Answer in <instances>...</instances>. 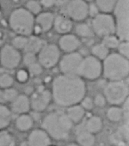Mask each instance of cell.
<instances>
[{
    "mask_svg": "<svg viewBox=\"0 0 129 146\" xmlns=\"http://www.w3.org/2000/svg\"><path fill=\"white\" fill-rule=\"evenodd\" d=\"M86 84L79 76L60 74L52 83V100L58 106L69 108L79 104L86 96Z\"/></svg>",
    "mask_w": 129,
    "mask_h": 146,
    "instance_id": "6da1fadb",
    "label": "cell"
},
{
    "mask_svg": "<svg viewBox=\"0 0 129 146\" xmlns=\"http://www.w3.org/2000/svg\"><path fill=\"white\" fill-rule=\"evenodd\" d=\"M41 126V129L46 131L51 139L63 141L69 137L73 124L66 113L53 111L43 118Z\"/></svg>",
    "mask_w": 129,
    "mask_h": 146,
    "instance_id": "7a4b0ae2",
    "label": "cell"
},
{
    "mask_svg": "<svg viewBox=\"0 0 129 146\" xmlns=\"http://www.w3.org/2000/svg\"><path fill=\"white\" fill-rule=\"evenodd\" d=\"M102 75L109 82L124 81L129 75V61L117 52L109 53L103 60Z\"/></svg>",
    "mask_w": 129,
    "mask_h": 146,
    "instance_id": "3957f363",
    "label": "cell"
},
{
    "mask_svg": "<svg viewBox=\"0 0 129 146\" xmlns=\"http://www.w3.org/2000/svg\"><path fill=\"white\" fill-rule=\"evenodd\" d=\"M9 24L17 35L28 37L34 32L35 16L25 8H17L11 12L9 18Z\"/></svg>",
    "mask_w": 129,
    "mask_h": 146,
    "instance_id": "277c9868",
    "label": "cell"
},
{
    "mask_svg": "<svg viewBox=\"0 0 129 146\" xmlns=\"http://www.w3.org/2000/svg\"><path fill=\"white\" fill-rule=\"evenodd\" d=\"M115 35L120 41L129 40V0H118L113 11Z\"/></svg>",
    "mask_w": 129,
    "mask_h": 146,
    "instance_id": "5b68a950",
    "label": "cell"
},
{
    "mask_svg": "<svg viewBox=\"0 0 129 146\" xmlns=\"http://www.w3.org/2000/svg\"><path fill=\"white\" fill-rule=\"evenodd\" d=\"M128 86L124 81L108 82L104 88L103 96L112 106L122 105L128 99Z\"/></svg>",
    "mask_w": 129,
    "mask_h": 146,
    "instance_id": "8992f818",
    "label": "cell"
},
{
    "mask_svg": "<svg viewBox=\"0 0 129 146\" xmlns=\"http://www.w3.org/2000/svg\"><path fill=\"white\" fill-rule=\"evenodd\" d=\"M91 29L95 35L102 38L115 35V23L113 16L108 13H98L92 19Z\"/></svg>",
    "mask_w": 129,
    "mask_h": 146,
    "instance_id": "52a82bcc",
    "label": "cell"
},
{
    "mask_svg": "<svg viewBox=\"0 0 129 146\" xmlns=\"http://www.w3.org/2000/svg\"><path fill=\"white\" fill-rule=\"evenodd\" d=\"M102 75V61L94 56H87L83 58L81 62L78 76L83 79L96 80Z\"/></svg>",
    "mask_w": 129,
    "mask_h": 146,
    "instance_id": "ba28073f",
    "label": "cell"
},
{
    "mask_svg": "<svg viewBox=\"0 0 129 146\" xmlns=\"http://www.w3.org/2000/svg\"><path fill=\"white\" fill-rule=\"evenodd\" d=\"M83 56L78 52L66 53L59 61V67L61 74L67 76H78L79 67L83 60Z\"/></svg>",
    "mask_w": 129,
    "mask_h": 146,
    "instance_id": "9c48e42d",
    "label": "cell"
},
{
    "mask_svg": "<svg viewBox=\"0 0 129 146\" xmlns=\"http://www.w3.org/2000/svg\"><path fill=\"white\" fill-rule=\"evenodd\" d=\"M61 58L60 50L55 44H46L37 54V62L42 68L51 69L59 64Z\"/></svg>",
    "mask_w": 129,
    "mask_h": 146,
    "instance_id": "30bf717a",
    "label": "cell"
},
{
    "mask_svg": "<svg viewBox=\"0 0 129 146\" xmlns=\"http://www.w3.org/2000/svg\"><path fill=\"white\" fill-rule=\"evenodd\" d=\"M63 9L64 15L72 21L82 22L89 17V4L84 0H70Z\"/></svg>",
    "mask_w": 129,
    "mask_h": 146,
    "instance_id": "8fae6325",
    "label": "cell"
},
{
    "mask_svg": "<svg viewBox=\"0 0 129 146\" xmlns=\"http://www.w3.org/2000/svg\"><path fill=\"white\" fill-rule=\"evenodd\" d=\"M22 57L20 51L11 45H5L0 50V64L5 69H16L20 64Z\"/></svg>",
    "mask_w": 129,
    "mask_h": 146,
    "instance_id": "7c38bea8",
    "label": "cell"
},
{
    "mask_svg": "<svg viewBox=\"0 0 129 146\" xmlns=\"http://www.w3.org/2000/svg\"><path fill=\"white\" fill-rule=\"evenodd\" d=\"M51 101V91L45 88H41L34 91L29 97L30 108L36 113H41L45 111L49 106Z\"/></svg>",
    "mask_w": 129,
    "mask_h": 146,
    "instance_id": "4fadbf2b",
    "label": "cell"
},
{
    "mask_svg": "<svg viewBox=\"0 0 129 146\" xmlns=\"http://www.w3.org/2000/svg\"><path fill=\"white\" fill-rule=\"evenodd\" d=\"M81 41L80 39L73 34H66L62 35L59 40V48L66 53L74 52L80 47Z\"/></svg>",
    "mask_w": 129,
    "mask_h": 146,
    "instance_id": "5bb4252c",
    "label": "cell"
},
{
    "mask_svg": "<svg viewBox=\"0 0 129 146\" xmlns=\"http://www.w3.org/2000/svg\"><path fill=\"white\" fill-rule=\"evenodd\" d=\"M55 16L52 12H41L35 18V28L34 32L45 33L49 31L53 25Z\"/></svg>",
    "mask_w": 129,
    "mask_h": 146,
    "instance_id": "9a60e30c",
    "label": "cell"
},
{
    "mask_svg": "<svg viewBox=\"0 0 129 146\" xmlns=\"http://www.w3.org/2000/svg\"><path fill=\"white\" fill-rule=\"evenodd\" d=\"M27 143L29 146H49L51 138L42 129H35L29 133Z\"/></svg>",
    "mask_w": 129,
    "mask_h": 146,
    "instance_id": "2e32d148",
    "label": "cell"
},
{
    "mask_svg": "<svg viewBox=\"0 0 129 146\" xmlns=\"http://www.w3.org/2000/svg\"><path fill=\"white\" fill-rule=\"evenodd\" d=\"M11 111L16 114L21 115L28 113L31 109L29 97L26 95H18L17 98L11 103Z\"/></svg>",
    "mask_w": 129,
    "mask_h": 146,
    "instance_id": "e0dca14e",
    "label": "cell"
},
{
    "mask_svg": "<svg viewBox=\"0 0 129 146\" xmlns=\"http://www.w3.org/2000/svg\"><path fill=\"white\" fill-rule=\"evenodd\" d=\"M53 28L58 34L64 35L69 34L72 31L73 28V23L66 15H58L54 17Z\"/></svg>",
    "mask_w": 129,
    "mask_h": 146,
    "instance_id": "ac0fdd59",
    "label": "cell"
},
{
    "mask_svg": "<svg viewBox=\"0 0 129 146\" xmlns=\"http://www.w3.org/2000/svg\"><path fill=\"white\" fill-rule=\"evenodd\" d=\"M47 43L41 38L38 36H29L28 37V41L26 46L24 48L25 52H30L34 54H38V52L41 50V48Z\"/></svg>",
    "mask_w": 129,
    "mask_h": 146,
    "instance_id": "d6986e66",
    "label": "cell"
},
{
    "mask_svg": "<svg viewBox=\"0 0 129 146\" xmlns=\"http://www.w3.org/2000/svg\"><path fill=\"white\" fill-rule=\"evenodd\" d=\"M66 113L72 124H78L84 117L85 110L81 107L80 104H77L67 108Z\"/></svg>",
    "mask_w": 129,
    "mask_h": 146,
    "instance_id": "ffe728a7",
    "label": "cell"
},
{
    "mask_svg": "<svg viewBox=\"0 0 129 146\" xmlns=\"http://www.w3.org/2000/svg\"><path fill=\"white\" fill-rule=\"evenodd\" d=\"M16 127L20 131H29L34 125V119L31 115L25 113L18 115L16 119Z\"/></svg>",
    "mask_w": 129,
    "mask_h": 146,
    "instance_id": "44dd1931",
    "label": "cell"
},
{
    "mask_svg": "<svg viewBox=\"0 0 129 146\" xmlns=\"http://www.w3.org/2000/svg\"><path fill=\"white\" fill-rule=\"evenodd\" d=\"M12 113L5 104H0V131L5 130L11 123Z\"/></svg>",
    "mask_w": 129,
    "mask_h": 146,
    "instance_id": "7402d4cb",
    "label": "cell"
},
{
    "mask_svg": "<svg viewBox=\"0 0 129 146\" xmlns=\"http://www.w3.org/2000/svg\"><path fill=\"white\" fill-rule=\"evenodd\" d=\"M96 143L95 135L87 131L85 129L78 132L77 143L79 146H94Z\"/></svg>",
    "mask_w": 129,
    "mask_h": 146,
    "instance_id": "603a6c76",
    "label": "cell"
},
{
    "mask_svg": "<svg viewBox=\"0 0 129 146\" xmlns=\"http://www.w3.org/2000/svg\"><path fill=\"white\" fill-rule=\"evenodd\" d=\"M102 120L100 117L92 116L87 120L85 124V130L95 135L96 133H98L102 131Z\"/></svg>",
    "mask_w": 129,
    "mask_h": 146,
    "instance_id": "cb8c5ba5",
    "label": "cell"
},
{
    "mask_svg": "<svg viewBox=\"0 0 129 146\" xmlns=\"http://www.w3.org/2000/svg\"><path fill=\"white\" fill-rule=\"evenodd\" d=\"M76 31V35L78 38H83V39H90L95 36V34L91 29V26L88 25L87 23H80L76 26L75 29Z\"/></svg>",
    "mask_w": 129,
    "mask_h": 146,
    "instance_id": "d4e9b609",
    "label": "cell"
},
{
    "mask_svg": "<svg viewBox=\"0 0 129 146\" xmlns=\"http://www.w3.org/2000/svg\"><path fill=\"white\" fill-rule=\"evenodd\" d=\"M95 5L101 13L110 14L113 12L118 0H95Z\"/></svg>",
    "mask_w": 129,
    "mask_h": 146,
    "instance_id": "484cf974",
    "label": "cell"
},
{
    "mask_svg": "<svg viewBox=\"0 0 129 146\" xmlns=\"http://www.w3.org/2000/svg\"><path fill=\"white\" fill-rule=\"evenodd\" d=\"M124 117L123 110L120 107L111 106L107 111V118L111 122H119Z\"/></svg>",
    "mask_w": 129,
    "mask_h": 146,
    "instance_id": "4316f807",
    "label": "cell"
},
{
    "mask_svg": "<svg viewBox=\"0 0 129 146\" xmlns=\"http://www.w3.org/2000/svg\"><path fill=\"white\" fill-rule=\"evenodd\" d=\"M91 52H92V56H94L100 61L104 60L110 53L109 50L102 43H98L94 45L91 48Z\"/></svg>",
    "mask_w": 129,
    "mask_h": 146,
    "instance_id": "83f0119b",
    "label": "cell"
},
{
    "mask_svg": "<svg viewBox=\"0 0 129 146\" xmlns=\"http://www.w3.org/2000/svg\"><path fill=\"white\" fill-rule=\"evenodd\" d=\"M0 146H16L15 137L10 131H0Z\"/></svg>",
    "mask_w": 129,
    "mask_h": 146,
    "instance_id": "f1b7e54d",
    "label": "cell"
},
{
    "mask_svg": "<svg viewBox=\"0 0 129 146\" xmlns=\"http://www.w3.org/2000/svg\"><path fill=\"white\" fill-rule=\"evenodd\" d=\"M120 42V40L118 39V37L115 35H108L102 38V43L108 49H115L117 48L119 43Z\"/></svg>",
    "mask_w": 129,
    "mask_h": 146,
    "instance_id": "f546056e",
    "label": "cell"
},
{
    "mask_svg": "<svg viewBox=\"0 0 129 146\" xmlns=\"http://www.w3.org/2000/svg\"><path fill=\"white\" fill-rule=\"evenodd\" d=\"M14 84V78L8 73L0 74V88L2 90L11 88Z\"/></svg>",
    "mask_w": 129,
    "mask_h": 146,
    "instance_id": "4dcf8cb0",
    "label": "cell"
},
{
    "mask_svg": "<svg viewBox=\"0 0 129 146\" xmlns=\"http://www.w3.org/2000/svg\"><path fill=\"white\" fill-rule=\"evenodd\" d=\"M28 41V37L23 35H17L11 40V46L17 50H24Z\"/></svg>",
    "mask_w": 129,
    "mask_h": 146,
    "instance_id": "1f68e13d",
    "label": "cell"
},
{
    "mask_svg": "<svg viewBox=\"0 0 129 146\" xmlns=\"http://www.w3.org/2000/svg\"><path fill=\"white\" fill-rule=\"evenodd\" d=\"M29 12H30L33 16L38 15L41 12V5L40 2L36 1V0H29L26 3V8Z\"/></svg>",
    "mask_w": 129,
    "mask_h": 146,
    "instance_id": "d6a6232c",
    "label": "cell"
},
{
    "mask_svg": "<svg viewBox=\"0 0 129 146\" xmlns=\"http://www.w3.org/2000/svg\"><path fill=\"white\" fill-rule=\"evenodd\" d=\"M2 91H3V97H4L5 103V102H11V103L17 98V96L19 95L17 90L16 89H13V88L5 89V90H2Z\"/></svg>",
    "mask_w": 129,
    "mask_h": 146,
    "instance_id": "836d02e7",
    "label": "cell"
},
{
    "mask_svg": "<svg viewBox=\"0 0 129 146\" xmlns=\"http://www.w3.org/2000/svg\"><path fill=\"white\" fill-rule=\"evenodd\" d=\"M28 72H29V76H33V77H36V76H40L42 71H43V68L42 66L38 63H35L31 65H29L28 67Z\"/></svg>",
    "mask_w": 129,
    "mask_h": 146,
    "instance_id": "e575fe53",
    "label": "cell"
},
{
    "mask_svg": "<svg viewBox=\"0 0 129 146\" xmlns=\"http://www.w3.org/2000/svg\"><path fill=\"white\" fill-rule=\"evenodd\" d=\"M118 52L122 57L128 58H129V43L128 41H120L117 46Z\"/></svg>",
    "mask_w": 129,
    "mask_h": 146,
    "instance_id": "d590c367",
    "label": "cell"
},
{
    "mask_svg": "<svg viewBox=\"0 0 129 146\" xmlns=\"http://www.w3.org/2000/svg\"><path fill=\"white\" fill-rule=\"evenodd\" d=\"M22 60L23 64L27 67H29V65L37 62V55L34 53H30V52H25L23 57H22Z\"/></svg>",
    "mask_w": 129,
    "mask_h": 146,
    "instance_id": "8d00e7d4",
    "label": "cell"
},
{
    "mask_svg": "<svg viewBox=\"0 0 129 146\" xmlns=\"http://www.w3.org/2000/svg\"><path fill=\"white\" fill-rule=\"evenodd\" d=\"M29 74L27 70L25 69H21L19 70L17 74H16V78H17V80L21 83V84H25L26 82H28L29 78Z\"/></svg>",
    "mask_w": 129,
    "mask_h": 146,
    "instance_id": "74e56055",
    "label": "cell"
},
{
    "mask_svg": "<svg viewBox=\"0 0 129 146\" xmlns=\"http://www.w3.org/2000/svg\"><path fill=\"white\" fill-rule=\"evenodd\" d=\"M81 105V107L84 109V110H92L94 108V102L93 99L89 97V96H84V99L80 102L79 103Z\"/></svg>",
    "mask_w": 129,
    "mask_h": 146,
    "instance_id": "f35d334b",
    "label": "cell"
},
{
    "mask_svg": "<svg viewBox=\"0 0 129 146\" xmlns=\"http://www.w3.org/2000/svg\"><path fill=\"white\" fill-rule=\"evenodd\" d=\"M93 102H94V105H96V107H99V108H103L106 105V102H107L103 94L96 95L95 98L93 99Z\"/></svg>",
    "mask_w": 129,
    "mask_h": 146,
    "instance_id": "ab89813d",
    "label": "cell"
},
{
    "mask_svg": "<svg viewBox=\"0 0 129 146\" xmlns=\"http://www.w3.org/2000/svg\"><path fill=\"white\" fill-rule=\"evenodd\" d=\"M98 13H100L99 10H98V8L96 7V5L95 4L89 5V16H91L92 17H94Z\"/></svg>",
    "mask_w": 129,
    "mask_h": 146,
    "instance_id": "60d3db41",
    "label": "cell"
},
{
    "mask_svg": "<svg viewBox=\"0 0 129 146\" xmlns=\"http://www.w3.org/2000/svg\"><path fill=\"white\" fill-rule=\"evenodd\" d=\"M40 4L45 8H51L56 5V0H41Z\"/></svg>",
    "mask_w": 129,
    "mask_h": 146,
    "instance_id": "b9f144b4",
    "label": "cell"
},
{
    "mask_svg": "<svg viewBox=\"0 0 129 146\" xmlns=\"http://www.w3.org/2000/svg\"><path fill=\"white\" fill-rule=\"evenodd\" d=\"M70 1V0H56V5L59 6L64 7V5H66V4Z\"/></svg>",
    "mask_w": 129,
    "mask_h": 146,
    "instance_id": "7bdbcfd3",
    "label": "cell"
},
{
    "mask_svg": "<svg viewBox=\"0 0 129 146\" xmlns=\"http://www.w3.org/2000/svg\"><path fill=\"white\" fill-rule=\"evenodd\" d=\"M0 104H5L4 97H3V91L2 90H0Z\"/></svg>",
    "mask_w": 129,
    "mask_h": 146,
    "instance_id": "ee69618b",
    "label": "cell"
},
{
    "mask_svg": "<svg viewBox=\"0 0 129 146\" xmlns=\"http://www.w3.org/2000/svg\"><path fill=\"white\" fill-rule=\"evenodd\" d=\"M3 42H4V40H3V34H2L1 29H0V47H2Z\"/></svg>",
    "mask_w": 129,
    "mask_h": 146,
    "instance_id": "f6af8a7d",
    "label": "cell"
},
{
    "mask_svg": "<svg viewBox=\"0 0 129 146\" xmlns=\"http://www.w3.org/2000/svg\"><path fill=\"white\" fill-rule=\"evenodd\" d=\"M64 146H79L77 143H68L66 145H64Z\"/></svg>",
    "mask_w": 129,
    "mask_h": 146,
    "instance_id": "bcb514c9",
    "label": "cell"
},
{
    "mask_svg": "<svg viewBox=\"0 0 129 146\" xmlns=\"http://www.w3.org/2000/svg\"><path fill=\"white\" fill-rule=\"evenodd\" d=\"M20 146H29V144L27 143V141H24V142H23V143L20 144Z\"/></svg>",
    "mask_w": 129,
    "mask_h": 146,
    "instance_id": "7dc6e473",
    "label": "cell"
},
{
    "mask_svg": "<svg viewBox=\"0 0 129 146\" xmlns=\"http://www.w3.org/2000/svg\"><path fill=\"white\" fill-rule=\"evenodd\" d=\"M84 1L88 3V2H92V1H93V0H84Z\"/></svg>",
    "mask_w": 129,
    "mask_h": 146,
    "instance_id": "c3c4849f",
    "label": "cell"
},
{
    "mask_svg": "<svg viewBox=\"0 0 129 146\" xmlns=\"http://www.w3.org/2000/svg\"><path fill=\"white\" fill-rule=\"evenodd\" d=\"M49 146H53V145H51V144H50V145H49Z\"/></svg>",
    "mask_w": 129,
    "mask_h": 146,
    "instance_id": "681fc988",
    "label": "cell"
}]
</instances>
